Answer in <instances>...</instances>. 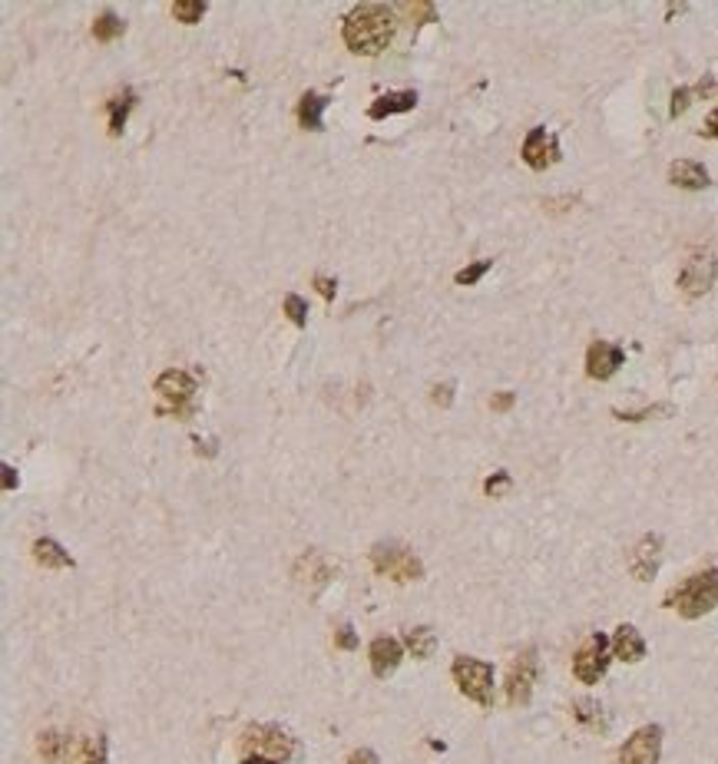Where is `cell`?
Instances as JSON below:
<instances>
[{"label":"cell","instance_id":"obj_1","mask_svg":"<svg viewBox=\"0 0 718 764\" xmlns=\"http://www.w3.org/2000/svg\"><path fill=\"white\" fill-rule=\"evenodd\" d=\"M341 37L351 53L358 57H378L394 40V11L388 4H358L345 17Z\"/></svg>","mask_w":718,"mask_h":764},{"label":"cell","instance_id":"obj_2","mask_svg":"<svg viewBox=\"0 0 718 764\" xmlns=\"http://www.w3.org/2000/svg\"><path fill=\"white\" fill-rule=\"evenodd\" d=\"M665 606H672L682 619H702L718 606V569H702L675 586L665 596Z\"/></svg>","mask_w":718,"mask_h":764},{"label":"cell","instance_id":"obj_3","mask_svg":"<svg viewBox=\"0 0 718 764\" xmlns=\"http://www.w3.org/2000/svg\"><path fill=\"white\" fill-rule=\"evenodd\" d=\"M156 394L162 397V407L156 414H175L179 420H189V417L196 414V378L189 374V370H179V368H169L162 370L159 378H156Z\"/></svg>","mask_w":718,"mask_h":764},{"label":"cell","instance_id":"obj_4","mask_svg":"<svg viewBox=\"0 0 718 764\" xmlns=\"http://www.w3.org/2000/svg\"><path fill=\"white\" fill-rule=\"evenodd\" d=\"M371 566L378 576H388L394 582H417L424 579V563L417 559L414 549L401 543H374L371 546Z\"/></svg>","mask_w":718,"mask_h":764},{"label":"cell","instance_id":"obj_5","mask_svg":"<svg viewBox=\"0 0 718 764\" xmlns=\"http://www.w3.org/2000/svg\"><path fill=\"white\" fill-rule=\"evenodd\" d=\"M451 675L457 688H461L470 702L490 708L494 705V665L474 655H457L451 665Z\"/></svg>","mask_w":718,"mask_h":764},{"label":"cell","instance_id":"obj_6","mask_svg":"<svg viewBox=\"0 0 718 764\" xmlns=\"http://www.w3.org/2000/svg\"><path fill=\"white\" fill-rule=\"evenodd\" d=\"M242 748L249 754H265V758H275V761H291L298 754V741L291 738L281 725H252L245 728L242 735Z\"/></svg>","mask_w":718,"mask_h":764},{"label":"cell","instance_id":"obj_7","mask_svg":"<svg viewBox=\"0 0 718 764\" xmlns=\"http://www.w3.org/2000/svg\"><path fill=\"white\" fill-rule=\"evenodd\" d=\"M609 648L613 642L602 636V632H592L583 646L576 648L573 655V675H576L583 685H596L609 669Z\"/></svg>","mask_w":718,"mask_h":764},{"label":"cell","instance_id":"obj_8","mask_svg":"<svg viewBox=\"0 0 718 764\" xmlns=\"http://www.w3.org/2000/svg\"><path fill=\"white\" fill-rule=\"evenodd\" d=\"M715 275H718V258L708 248H695L689 258H685L682 272H679V289L682 295L689 298H702L712 291L715 285Z\"/></svg>","mask_w":718,"mask_h":764},{"label":"cell","instance_id":"obj_9","mask_svg":"<svg viewBox=\"0 0 718 764\" xmlns=\"http://www.w3.org/2000/svg\"><path fill=\"white\" fill-rule=\"evenodd\" d=\"M536 669H540V659H536V648H523L520 655L513 659L507 671V702L513 708L530 705L533 698V685H536Z\"/></svg>","mask_w":718,"mask_h":764},{"label":"cell","instance_id":"obj_10","mask_svg":"<svg viewBox=\"0 0 718 764\" xmlns=\"http://www.w3.org/2000/svg\"><path fill=\"white\" fill-rule=\"evenodd\" d=\"M659 754H662V728L659 725H642L619 748V764H659Z\"/></svg>","mask_w":718,"mask_h":764},{"label":"cell","instance_id":"obj_11","mask_svg":"<svg viewBox=\"0 0 718 764\" xmlns=\"http://www.w3.org/2000/svg\"><path fill=\"white\" fill-rule=\"evenodd\" d=\"M520 156L530 169L543 173L553 162H559V142H556V136L546 126H533L530 133H526V139H523Z\"/></svg>","mask_w":718,"mask_h":764},{"label":"cell","instance_id":"obj_12","mask_svg":"<svg viewBox=\"0 0 718 764\" xmlns=\"http://www.w3.org/2000/svg\"><path fill=\"white\" fill-rule=\"evenodd\" d=\"M625 351L613 341H592L586 351V374L592 381H609L616 370L623 368Z\"/></svg>","mask_w":718,"mask_h":764},{"label":"cell","instance_id":"obj_13","mask_svg":"<svg viewBox=\"0 0 718 764\" xmlns=\"http://www.w3.org/2000/svg\"><path fill=\"white\" fill-rule=\"evenodd\" d=\"M659 563H662V536L646 532L636 543V549H632L629 569H632V576H636L639 582H649V579L659 573Z\"/></svg>","mask_w":718,"mask_h":764},{"label":"cell","instance_id":"obj_14","mask_svg":"<svg viewBox=\"0 0 718 764\" xmlns=\"http://www.w3.org/2000/svg\"><path fill=\"white\" fill-rule=\"evenodd\" d=\"M368 655H371V671H374L378 679H388V675L397 671V665L404 659V646L391 636H381L371 642Z\"/></svg>","mask_w":718,"mask_h":764},{"label":"cell","instance_id":"obj_15","mask_svg":"<svg viewBox=\"0 0 718 764\" xmlns=\"http://www.w3.org/2000/svg\"><path fill=\"white\" fill-rule=\"evenodd\" d=\"M669 183L679 185V189H689V192H702V189L712 185V179H708V169L702 166V162L675 159L669 166Z\"/></svg>","mask_w":718,"mask_h":764},{"label":"cell","instance_id":"obj_16","mask_svg":"<svg viewBox=\"0 0 718 764\" xmlns=\"http://www.w3.org/2000/svg\"><path fill=\"white\" fill-rule=\"evenodd\" d=\"M613 652L619 662H642L646 659V638L636 625H619L613 636Z\"/></svg>","mask_w":718,"mask_h":764},{"label":"cell","instance_id":"obj_17","mask_svg":"<svg viewBox=\"0 0 718 764\" xmlns=\"http://www.w3.org/2000/svg\"><path fill=\"white\" fill-rule=\"evenodd\" d=\"M417 106V90H397V93H384L374 103L368 106L371 119H388V116L397 113H411Z\"/></svg>","mask_w":718,"mask_h":764},{"label":"cell","instance_id":"obj_18","mask_svg":"<svg viewBox=\"0 0 718 764\" xmlns=\"http://www.w3.org/2000/svg\"><path fill=\"white\" fill-rule=\"evenodd\" d=\"M305 576H312L308 582H312L314 592H318L322 586H328V582H331L335 569H331V563H328L322 553H305L298 559V566H295V579H298V582H305Z\"/></svg>","mask_w":718,"mask_h":764},{"label":"cell","instance_id":"obj_19","mask_svg":"<svg viewBox=\"0 0 718 764\" xmlns=\"http://www.w3.org/2000/svg\"><path fill=\"white\" fill-rule=\"evenodd\" d=\"M324 106H328V96H322V93H301V100H298V123L301 129H308V133H322L324 129Z\"/></svg>","mask_w":718,"mask_h":764},{"label":"cell","instance_id":"obj_20","mask_svg":"<svg viewBox=\"0 0 718 764\" xmlns=\"http://www.w3.org/2000/svg\"><path fill=\"white\" fill-rule=\"evenodd\" d=\"M34 559L44 569H73V556L57 540H50V536H40L34 543Z\"/></svg>","mask_w":718,"mask_h":764},{"label":"cell","instance_id":"obj_21","mask_svg":"<svg viewBox=\"0 0 718 764\" xmlns=\"http://www.w3.org/2000/svg\"><path fill=\"white\" fill-rule=\"evenodd\" d=\"M404 646H407V652H411L414 659L428 662L430 655L437 652V632H434L430 625H414V629H411V632L404 636Z\"/></svg>","mask_w":718,"mask_h":764},{"label":"cell","instance_id":"obj_22","mask_svg":"<svg viewBox=\"0 0 718 764\" xmlns=\"http://www.w3.org/2000/svg\"><path fill=\"white\" fill-rule=\"evenodd\" d=\"M136 103V93L133 90H123L116 93L113 100L106 103V113H110V136H123V129H126V119H129V110Z\"/></svg>","mask_w":718,"mask_h":764},{"label":"cell","instance_id":"obj_23","mask_svg":"<svg viewBox=\"0 0 718 764\" xmlns=\"http://www.w3.org/2000/svg\"><path fill=\"white\" fill-rule=\"evenodd\" d=\"M573 718H576L579 725H586V728L592 731H606V711H602L600 702H592V698H579V702H573Z\"/></svg>","mask_w":718,"mask_h":764},{"label":"cell","instance_id":"obj_24","mask_svg":"<svg viewBox=\"0 0 718 764\" xmlns=\"http://www.w3.org/2000/svg\"><path fill=\"white\" fill-rule=\"evenodd\" d=\"M123 34H126V23L119 20L113 11H103L93 20V37H96L100 44H113V40H119Z\"/></svg>","mask_w":718,"mask_h":764},{"label":"cell","instance_id":"obj_25","mask_svg":"<svg viewBox=\"0 0 718 764\" xmlns=\"http://www.w3.org/2000/svg\"><path fill=\"white\" fill-rule=\"evenodd\" d=\"M206 11H208L206 0H175V4H173V17L179 23H185V27H192V23L202 20V17H206Z\"/></svg>","mask_w":718,"mask_h":764},{"label":"cell","instance_id":"obj_26","mask_svg":"<svg viewBox=\"0 0 718 764\" xmlns=\"http://www.w3.org/2000/svg\"><path fill=\"white\" fill-rule=\"evenodd\" d=\"M397 11L407 13V17H411V20H414L417 27H420V23H434V20H437V7H434L430 0H414V4H401Z\"/></svg>","mask_w":718,"mask_h":764},{"label":"cell","instance_id":"obj_27","mask_svg":"<svg viewBox=\"0 0 718 764\" xmlns=\"http://www.w3.org/2000/svg\"><path fill=\"white\" fill-rule=\"evenodd\" d=\"M281 312L289 314V321L295 324V328H305V324H308V301L301 298V295H285Z\"/></svg>","mask_w":718,"mask_h":764},{"label":"cell","instance_id":"obj_28","mask_svg":"<svg viewBox=\"0 0 718 764\" xmlns=\"http://www.w3.org/2000/svg\"><path fill=\"white\" fill-rule=\"evenodd\" d=\"M490 268H494V258H480V262H470V265L461 268V272L453 275V281H457V285H467V289H470V285H477V281H480V278H484L486 272H490Z\"/></svg>","mask_w":718,"mask_h":764},{"label":"cell","instance_id":"obj_29","mask_svg":"<svg viewBox=\"0 0 718 764\" xmlns=\"http://www.w3.org/2000/svg\"><path fill=\"white\" fill-rule=\"evenodd\" d=\"M613 414L619 417V420H625V424H642V420H649V417L672 414V407L669 404H652V407H646V410H629V414H625V410H613Z\"/></svg>","mask_w":718,"mask_h":764},{"label":"cell","instance_id":"obj_30","mask_svg":"<svg viewBox=\"0 0 718 764\" xmlns=\"http://www.w3.org/2000/svg\"><path fill=\"white\" fill-rule=\"evenodd\" d=\"M63 748H67V741L60 738L57 731H46V735H40V754H44L46 761H57Z\"/></svg>","mask_w":718,"mask_h":764},{"label":"cell","instance_id":"obj_31","mask_svg":"<svg viewBox=\"0 0 718 764\" xmlns=\"http://www.w3.org/2000/svg\"><path fill=\"white\" fill-rule=\"evenodd\" d=\"M510 486H513V480H510V474H503V470H500V474H494V476H486V484H484V493L486 497H503V493H507Z\"/></svg>","mask_w":718,"mask_h":764},{"label":"cell","instance_id":"obj_32","mask_svg":"<svg viewBox=\"0 0 718 764\" xmlns=\"http://www.w3.org/2000/svg\"><path fill=\"white\" fill-rule=\"evenodd\" d=\"M689 103H692V90L689 86H679V90H672V106H669V116L672 119H679V116L689 110Z\"/></svg>","mask_w":718,"mask_h":764},{"label":"cell","instance_id":"obj_33","mask_svg":"<svg viewBox=\"0 0 718 764\" xmlns=\"http://www.w3.org/2000/svg\"><path fill=\"white\" fill-rule=\"evenodd\" d=\"M335 646L338 648H345V652H355L358 648V636H355V629L351 625H338V632H335Z\"/></svg>","mask_w":718,"mask_h":764},{"label":"cell","instance_id":"obj_34","mask_svg":"<svg viewBox=\"0 0 718 764\" xmlns=\"http://www.w3.org/2000/svg\"><path fill=\"white\" fill-rule=\"evenodd\" d=\"M430 401L437 407H451L453 404V384H437L434 391H430Z\"/></svg>","mask_w":718,"mask_h":764},{"label":"cell","instance_id":"obj_35","mask_svg":"<svg viewBox=\"0 0 718 764\" xmlns=\"http://www.w3.org/2000/svg\"><path fill=\"white\" fill-rule=\"evenodd\" d=\"M517 404V394H510V391H500L490 397V410H497V414H503V410H510V407Z\"/></svg>","mask_w":718,"mask_h":764},{"label":"cell","instance_id":"obj_36","mask_svg":"<svg viewBox=\"0 0 718 764\" xmlns=\"http://www.w3.org/2000/svg\"><path fill=\"white\" fill-rule=\"evenodd\" d=\"M314 289L322 291L324 301H335V291H338V281L335 278H324V275H314Z\"/></svg>","mask_w":718,"mask_h":764},{"label":"cell","instance_id":"obj_37","mask_svg":"<svg viewBox=\"0 0 718 764\" xmlns=\"http://www.w3.org/2000/svg\"><path fill=\"white\" fill-rule=\"evenodd\" d=\"M347 764H378V754L368 752V748H361V752H351Z\"/></svg>","mask_w":718,"mask_h":764},{"label":"cell","instance_id":"obj_38","mask_svg":"<svg viewBox=\"0 0 718 764\" xmlns=\"http://www.w3.org/2000/svg\"><path fill=\"white\" fill-rule=\"evenodd\" d=\"M702 136L718 139V110H712V113L706 116V129H702Z\"/></svg>","mask_w":718,"mask_h":764},{"label":"cell","instance_id":"obj_39","mask_svg":"<svg viewBox=\"0 0 718 764\" xmlns=\"http://www.w3.org/2000/svg\"><path fill=\"white\" fill-rule=\"evenodd\" d=\"M695 93H698V96H712V93H715V80H712V77H702V83H698V86H695Z\"/></svg>","mask_w":718,"mask_h":764},{"label":"cell","instance_id":"obj_40","mask_svg":"<svg viewBox=\"0 0 718 764\" xmlns=\"http://www.w3.org/2000/svg\"><path fill=\"white\" fill-rule=\"evenodd\" d=\"M239 764H285V761H275V758H265V754H245Z\"/></svg>","mask_w":718,"mask_h":764},{"label":"cell","instance_id":"obj_41","mask_svg":"<svg viewBox=\"0 0 718 764\" xmlns=\"http://www.w3.org/2000/svg\"><path fill=\"white\" fill-rule=\"evenodd\" d=\"M4 474H7V484H4V490H13V486L20 484V480H17V476H13V470H11V467H4Z\"/></svg>","mask_w":718,"mask_h":764}]
</instances>
